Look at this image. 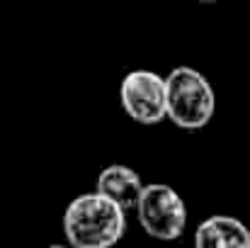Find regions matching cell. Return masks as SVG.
Wrapping results in <instances>:
<instances>
[{
	"mask_svg": "<svg viewBox=\"0 0 250 248\" xmlns=\"http://www.w3.org/2000/svg\"><path fill=\"white\" fill-rule=\"evenodd\" d=\"M139 224L141 229L158 241H175L185 234L187 226V207L185 200L163 182H151L144 187L139 204Z\"/></svg>",
	"mask_w": 250,
	"mask_h": 248,
	"instance_id": "3957f363",
	"label": "cell"
},
{
	"mask_svg": "<svg viewBox=\"0 0 250 248\" xmlns=\"http://www.w3.org/2000/svg\"><path fill=\"white\" fill-rule=\"evenodd\" d=\"M46 248H71V246H46Z\"/></svg>",
	"mask_w": 250,
	"mask_h": 248,
	"instance_id": "52a82bcc",
	"label": "cell"
},
{
	"mask_svg": "<svg viewBox=\"0 0 250 248\" xmlns=\"http://www.w3.org/2000/svg\"><path fill=\"white\" fill-rule=\"evenodd\" d=\"M126 231V214L100 192L76 197L63 214V234L71 248H112Z\"/></svg>",
	"mask_w": 250,
	"mask_h": 248,
	"instance_id": "6da1fadb",
	"label": "cell"
},
{
	"mask_svg": "<svg viewBox=\"0 0 250 248\" xmlns=\"http://www.w3.org/2000/svg\"><path fill=\"white\" fill-rule=\"evenodd\" d=\"M144 187L146 185L141 182V175L134 168L122 165V163L104 168L97 175V182H95V192H100L109 202L119 204L124 212L126 209H136Z\"/></svg>",
	"mask_w": 250,
	"mask_h": 248,
	"instance_id": "5b68a950",
	"label": "cell"
},
{
	"mask_svg": "<svg viewBox=\"0 0 250 248\" xmlns=\"http://www.w3.org/2000/svg\"><path fill=\"white\" fill-rule=\"evenodd\" d=\"M194 248H250V229L236 217L214 214L197 226Z\"/></svg>",
	"mask_w": 250,
	"mask_h": 248,
	"instance_id": "8992f818",
	"label": "cell"
},
{
	"mask_svg": "<svg viewBox=\"0 0 250 248\" xmlns=\"http://www.w3.org/2000/svg\"><path fill=\"white\" fill-rule=\"evenodd\" d=\"M119 102L139 124H158L167 117L166 78L153 71H131L122 78Z\"/></svg>",
	"mask_w": 250,
	"mask_h": 248,
	"instance_id": "277c9868",
	"label": "cell"
},
{
	"mask_svg": "<svg viewBox=\"0 0 250 248\" xmlns=\"http://www.w3.org/2000/svg\"><path fill=\"white\" fill-rule=\"evenodd\" d=\"M166 97L167 119L189 132L207 127L216 110L214 88L189 66H177L166 76Z\"/></svg>",
	"mask_w": 250,
	"mask_h": 248,
	"instance_id": "7a4b0ae2",
	"label": "cell"
}]
</instances>
